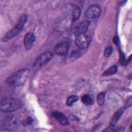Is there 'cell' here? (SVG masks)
Listing matches in <instances>:
<instances>
[{
  "label": "cell",
  "mask_w": 132,
  "mask_h": 132,
  "mask_svg": "<svg viewBox=\"0 0 132 132\" xmlns=\"http://www.w3.org/2000/svg\"><path fill=\"white\" fill-rule=\"evenodd\" d=\"M53 117L56 119L61 125H65L68 123V120L65 115L60 112H54L52 114Z\"/></svg>",
  "instance_id": "30bf717a"
},
{
  "label": "cell",
  "mask_w": 132,
  "mask_h": 132,
  "mask_svg": "<svg viewBox=\"0 0 132 132\" xmlns=\"http://www.w3.org/2000/svg\"><path fill=\"white\" fill-rule=\"evenodd\" d=\"M89 24L90 22L89 21H84L80 23L74 29V34L76 35V36L82 34H85L87 30Z\"/></svg>",
  "instance_id": "ba28073f"
},
{
  "label": "cell",
  "mask_w": 132,
  "mask_h": 132,
  "mask_svg": "<svg viewBox=\"0 0 132 132\" xmlns=\"http://www.w3.org/2000/svg\"><path fill=\"white\" fill-rule=\"evenodd\" d=\"M21 106L20 100L12 97L3 99L0 104L1 110L4 112H11L18 110Z\"/></svg>",
  "instance_id": "7a4b0ae2"
},
{
  "label": "cell",
  "mask_w": 132,
  "mask_h": 132,
  "mask_svg": "<svg viewBox=\"0 0 132 132\" xmlns=\"http://www.w3.org/2000/svg\"><path fill=\"white\" fill-rule=\"evenodd\" d=\"M102 12L101 7L97 4L90 6L86 11V16L89 19H95L100 16Z\"/></svg>",
  "instance_id": "5b68a950"
},
{
  "label": "cell",
  "mask_w": 132,
  "mask_h": 132,
  "mask_svg": "<svg viewBox=\"0 0 132 132\" xmlns=\"http://www.w3.org/2000/svg\"><path fill=\"white\" fill-rule=\"evenodd\" d=\"M81 101L82 103L86 105H91L93 104V100L90 96L88 94L84 95L81 97Z\"/></svg>",
  "instance_id": "5bb4252c"
},
{
  "label": "cell",
  "mask_w": 132,
  "mask_h": 132,
  "mask_svg": "<svg viewBox=\"0 0 132 132\" xmlns=\"http://www.w3.org/2000/svg\"><path fill=\"white\" fill-rule=\"evenodd\" d=\"M29 74V70L24 69L13 73L6 79V83L10 86L18 87L23 86L27 81Z\"/></svg>",
  "instance_id": "6da1fadb"
},
{
  "label": "cell",
  "mask_w": 132,
  "mask_h": 132,
  "mask_svg": "<svg viewBox=\"0 0 132 132\" xmlns=\"http://www.w3.org/2000/svg\"><path fill=\"white\" fill-rule=\"evenodd\" d=\"M91 41L90 37L86 34H82L76 36L75 43L76 45L80 49L86 48Z\"/></svg>",
  "instance_id": "8992f818"
},
{
  "label": "cell",
  "mask_w": 132,
  "mask_h": 132,
  "mask_svg": "<svg viewBox=\"0 0 132 132\" xmlns=\"http://www.w3.org/2000/svg\"><path fill=\"white\" fill-rule=\"evenodd\" d=\"M80 54V51H74L72 53V56L74 57H77L78 56H79V55Z\"/></svg>",
  "instance_id": "ac0fdd59"
},
{
  "label": "cell",
  "mask_w": 132,
  "mask_h": 132,
  "mask_svg": "<svg viewBox=\"0 0 132 132\" xmlns=\"http://www.w3.org/2000/svg\"><path fill=\"white\" fill-rule=\"evenodd\" d=\"M69 45L66 42H61L58 43L55 47V53L60 56L65 55L69 50Z\"/></svg>",
  "instance_id": "52a82bcc"
},
{
  "label": "cell",
  "mask_w": 132,
  "mask_h": 132,
  "mask_svg": "<svg viewBox=\"0 0 132 132\" xmlns=\"http://www.w3.org/2000/svg\"><path fill=\"white\" fill-rule=\"evenodd\" d=\"M35 40V37L31 32H27L25 35L24 38V45L26 50H30Z\"/></svg>",
  "instance_id": "9c48e42d"
},
{
  "label": "cell",
  "mask_w": 132,
  "mask_h": 132,
  "mask_svg": "<svg viewBox=\"0 0 132 132\" xmlns=\"http://www.w3.org/2000/svg\"><path fill=\"white\" fill-rule=\"evenodd\" d=\"M52 57L53 54L50 52H45L41 54L35 61L33 65V69L35 71L39 70L50 61Z\"/></svg>",
  "instance_id": "277c9868"
},
{
  "label": "cell",
  "mask_w": 132,
  "mask_h": 132,
  "mask_svg": "<svg viewBox=\"0 0 132 132\" xmlns=\"http://www.w3.org/2000/svg\"><path fill=\"white\" fill-rule=\"evenodd\" d=\"M113 41L114 42V44H118L119 43V39L118 38V37L117 36H114L113 39Z\"/></svg>",
  "instance_id": "d6986e66"
},
{
  "label": "cell",
  "mask_w": 132,
  "mask_h": 132,
  "mask_svg": "<svg viewBox=\"0 0 132 132\" xmlns=\"http://www.w3.org/2000/svg\"><path fill=\"white\" fill-rule=\"evenodd\" d=\"M78 99H79V97L77 96L74 95H71L68 98V99L67 100L66 104H67V106H70L72 105L75 102L77 101L78 100Z\"/></svg>",
  "instance_id": "9a60e30c"
},
{
  "label": "cell",
  "mask_w": 132,
  "mask_h": 132,
  "mask_svg": "<svg viewBox=\"0 0 132 132\" xmlns=\"http://www.w3.org/2000/svg\"><path fill=\"white\" fill-rule=\"evenodd\" d=\"M118 70L117 67L116 65H113L109 68H108L107 70H106L105 72L103 74V76H108L112 75L114 74H115Z\"/></svg>",
  "instance_id": "4fadbf2b"
},
{
  "label": "cell",
  "mask_w": 132,
  "mask_h": 132,
  "mask_svg": "<svg viewBox=\"0 0 132 132\" xmlns=\"http://www.w3.org/2000/svg\"><path fill=\"white\" fill-rule=\"evenodd\" d=\"M123 112H124V109L122 108L119 109V110H118L116 112V113L113 116L112 120H111V125L112 126L114 125L117 123V122L118 121L119 119L120 118L121 115L123 113Z\"/></svg>",
  "instance_id": "7c38bea8"
},
{
  "label": "cell",
  "mask_w": 132,
  "mask_h": 132,
  "mask_svg": "<svg viewBox=\"0 0 132 132\" xmlns=\"http://www.w3.org/2000/svg\"><path fill=\"white\" fill-rule=\"evenodd\" d=\"M71 8V19L72 22H74L79 18L81 11L80 8L77 6H72Z\"/></svg>",
  "instance_id": "8fae6325"
},
{
  "label": "cell",
  "mask_w": 132,
  "mask_h": 132,
  "mask_svg": "<svg viewBox=\"0 0 132 132\" xmlns=\"http://www.w3.org/2000/svg\"><path fill=\"white\" fill-rule=\"evenodd\" d=\"M105 94L104 92H102L100 93L97 96V102L99 105L102 106L104 104L105 101Z\"/></svg>",
  "instance_id": "2e32d148"
},
{
  "label": "cell",
  "mask_w": 132,
  "mask_h": 132,
  "mask_svg": "<svg viewBox=\"0 0 132 132\" xmlns=\"http://www.w3.org/2000/svg\"><path fill=\"white\" fill-rule=\"evenodd\" d=\"M27 20V16L26 15H23L21 16L19 20L16 25L9 31L7 32L3 37L2 41L3 42H7L15 36H16L20 31L22 30L24 25L25 24Z\"/></svg>",
  "instance_id": "3957f363"
},
{
  "label": "cell",
  "mask_w": 132,
  "mask_h": 132,
  "mask_svg": "<svg viewBox=\"0 0 132 132\" xmlns=\"http://www.w3.org/2000/svg\"><path fill=\"white\" fill-rule=\"evenodd\" d=\"M112 48L111 46H109L106 48L104 51V56L106 57H109L112 54Z\"/></svg>",
  "instance_id": "e0dca14e"
}]
</instances>
